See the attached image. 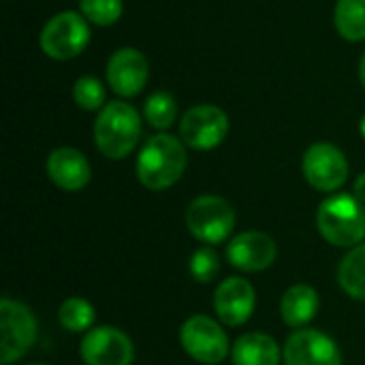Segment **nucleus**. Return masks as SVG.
Segmentation results:
<instances>
[{
  "mask_svg": "<svg viewBox=\"0 0 365 365\" xmlns=\"http://www.w3.org/2000/svg\"><path fill=\"white\" fill-rule=\"evenodd\" d=\"M186 148L173 135L160 133L145 141L137 158V178L150 190L173 186L186 171Z\"/></svg>",
  "mask_w": 365,
  "mask_h": 365,
  "instance_id": "f257e3e1",
  "label": "nucleus"
},
{
  "mask_svg": "<svg viewBox=\"0 0 365 365\" xmlns=\"http://www.w3.org/2000/svg\"><path fill=\"white\" fill-rule=\"evenodd\" d=\"M141 118L137 109L124 101L107 103L94 122V141L103 156L111 160L126 158L139 143Z\"/></svg>",
  "mask_w": 365,
  "mask_h": 365,
  "instance_id": "f03ea898",
  "label": "nucleus"
},
{
  "mask_svg": "<svg viewBox=\"0 0 365 365\" xmlns=\"http://www.w3.org/2000/svg\"><path fill=\"white\" fill-rule=\"evenodd\" d=\"M319 233L338 248H353L365 237V207L355 195L327 197L317 212Z\"/></svg>",
  "mask_w": 365,
  "mask_h": 365,
  "instance_id": "7ed1b4c3",
  "label": "nucleus"
},
{
  "mask_svg": "<svg viewBox=\"0 0 365 365\" xmlns=\"http://www.w3.org/2000/svg\"><path fill=\"white\" fill-rule=\"evenodd\" d=\"M90 43L88 19L75 11L53 15L41 30V49L51 60H71L79 56Z\"/></svg>",
  "mask_w": 365,
  "mask_h": 365,
  "instance_id": "20e7f679",
  "label": "nucleus"
},
{
  "mask_svg": "<svg viewBox=\"0 0 365 365\" xmlns=\"http://www.w3.org/2000/svg\"><path fill=\"white\" fill-rule=\"evenodd\" d=\"M186 227L199 242L220 244L235 229V212L222 197L205 195L188 205Z\"/></svg>",
  "mask_w": 365,
  "mask_h": 365,
  "instance_id": "39448f33",
  "label": "nucleus"
},
{
  "mask_svg": "<svg viewBox=\"0 0 365 365\" xmlns=\"http://www.w3.org/2000/svg\"><path fill=\"white\" fill-rule=\"evenodd\" d=\"M0 329H2L0 331L2 334L0 364L2 365L13 364L19 357H24L36 338V321L30 308L6 297L0 302Z\"/></svg>",
  "mask_w": 365,
  "mask_h": 365,
  "instance_id": "423d86ee",
  "label": "nucleus"
},
{
  "mask_svg": "<svg viewBox=\"0 0 365 365\" xmlns=\"http://www.w3.org/2000/svg\"><path fill=\"white\" fill-rule=\"evenodd\" d=\"M180 340L184 351L199 364L216 365L220 364L229 353V340L222 327L203 314L190 317L180 331Z\"/></svg>",
  "mask_w": 365,
  "mask_h": 365,
  "instance_id": "0eeeda50",
  "label": "nucleus"
},
{
  "mask_svg": "<svg viewBox=\"0 0 365 365\" xmlns=\"http://www.w3.org/2000/svg\"><path fill=\"white\" fill-rule=\"evenodd\" d=\"M304 178L308 184L321 192L338 190L349 178V163L340 148L334 143H314L304 154Z\"/></svg>",
  "mask_w": 365,
  "mask_h": 365,
  "instance_id": "6e6552de",
  "label": "nucleus"
},
{
  "mask_svg": "<svg viewBox=\"0 0 365 365\" xmlns=\"http://www.w3.org/2000/svg\"><path fill=\"white\" fill-rule=\"evenodd\" d=\"M229 133V118L216 105H197L188 109L180 124L184 145L192 150H214Z\"/></svg>",
  "mask_w": 365,
  "mask_h": 365,
  "instance_id": "1a4fd4ad",
  "label": "nucleus"
},
{
  "mask_svg": "<svg viewBox=\"0 0 365 365\" xmlns=\"http://www.w3.org/2000/svg\"><path fill=\"white\" fill-rule=\"evenodd\" d=\"M79 353L86 365H130L135 357L130 338L109 325L90 329L81 340Z\"/></svg>",
  "mask_w": 365,
  "mask_h": 365,
  "instance_id": "9d476101",
  "label": "nucleus"
},
{
  "mask_svg": "<svg viewBox=\"0 0 365 365\" xmlns=\"http://www.w3.org/2000/svg\"><path fill=\"white\" fill-rule=\"evenodd\" d=\"M148 77H150L148 58L135 47L118 49L107 62V83L122 98L137 96L145 88Z\"/></svg>",
  "mask_w": 365,
  "mask_h": 365,
  "instance_id": "9b49d317",
  "label": "nucleus"
},
{
  "mask_svg": "<svg viewBox=\"0 0 365 365\" xmlns=\"http://www.w3.org/2000/svg\"><path fill=\"white\" fill-rule=\"evenodd\" d=\"M284 361L287 365H342V355L329 336L317 329H299L284 344Z\"/></svg>",
  "mask_w": 365,
  "mask_h": 365,
  "instance_id": "f8f14e48",
  "label": "nucleus"
},
{
  "mask_svg": "<svg viewBox=\"0 0 365 365\" xmlns=\"http://www.w3.org/2000/svg\"><path fill=\"white\" fill-rule=\"evenodd\" d=\"M257 295L248 280L227 278L218 284L214 293V308L218 319L229 327L244 325L255 312Z\"/></svg>",
  "mask_w": 365,
  "mask_h": 365,
  "instance_id": "ddd939ff",
  "label": "nucleus"
},
{
  "mask_svg": "<svg viewBox=\"0 0 365 365\" xmlns=\"http://www.w3.org/2000/svg\"><path fill=\"white\" fill-rule=\"evenodd\" d=\"M276 242L261 231L240 233L227 246V259L233 267L242 272H263L276 261Z\"/></svg>",
  "mask_w": 365,
  "mask_h": 365,
  "instance_id": "4468645a",
  "label": "nucleus"
},
{
  "mask_svg": "<svg viewBox=\"0 0 365 365\" xmlns=\"http://www.w3.org/2000/svg\"><path fill=\"white\" fill-rule=\"evenodd\" d=\"M47 175L49 180L68 192L81 190L90 182V163L75 148H58L47 156Z\"/></svg>",
  "mask_w": 365,
  "mask_h": 365,
  "instance_id": "2eb2a0df",
  "label": "nucleus"
},
{
  "mask_svg": "<svg viewBox=\"0 0 365 365\" xmlns=\"http://www.w3.org/2000/svg\"><path fill=\"white\" fill-rule=\"evenodd\" d=\"M280 349L276 340L267 334H244L233 344V364L235 365H278Z\"/></svg>",
  "mask_w": 365,
  "mask_h": 365,
  "instance_id": "dca6fc26",
  "label": "nucleus"
},
{
  "mask_svg": "<svg viewBox=\"0 0 365 365\" xmlns=\"http://www.w3.org/2000/svg\"><path fill=\"white\" fill-rule=\"evenodd\" d=\"M282 321L289 327H304L308 325L317 312H319V295L308 284H295L291 287L280 304Z\"/></svg>",
  "mask_w": 365,
  "mask_h": 365,
  "instance_id": "f3484780",
  "label": "nucleus"
},
{
  "mask_svg": "<svg viewBox=\"0 0 365 365\" xmlns=\"http://www.w3.org/2000/svg\"><path fill=\"white\" fill-rule=\"evenodd\" d=\"M336 30L342 38L359 43L365 38V0H338L334 11Z\"/></svg>",
  "mask_w": 365,
  "mask_h": 365,
  "instance_id": "a211bd4d",
  "label": "nucleus"
},
{
  "mask_svg": "<svg viewBox=\"0 0 365 365\" xmlns=\"http://www.w3.org/2000/svg\"><path fill=\"white\" fill-rule=\"evenodd\" d=\"M340 287L353 297L365 302V244L355 246L340 263L338 269Z\"/></svg>",
  "mask_w": 365,
  "mask_h": 365,
  "instance_id": "6ab92c4d",
  "label": "nucleus"
},
{
  "mask_svg": "<svg viewBox=\"0 0 365 365\" xmlns=\"http://www.w3.org/2000/svg\"><path fill=\"white\" fill-rule=\"evenodd\" d=\"M143 115L150 126H154L158 130H167L178 118V103L167 92H154L148 96V101L143 105Z\"/></svg>",
  "mask_w": 365,
  "mask_h": 365,
  "instance_id": "aec40b11",
  "label": "nucleus"
},
{
  "mask_svg": "<svg viewBox=\"0 0 365 365\" xmlns=\"http://www.w3.org/2000/svg\"><path fill=\"white\" fill-rule=\"evenodd\" d=\"M94 308L81 299V297H71L66 299L62 306H60V312H58V319H60V325L73 334H79V331H88L94 323Z\"/></svg>",
  "mask_w": 365,
  "mask_h": 365,
  "instance_id": "412c9836",
  "label": "nucleus"
},
{
  "mask_svg": "<svg viewBox=\"0 0 365 365\" xmlns=\"http://www.w3.org/2000/svg\"><path fill=\"white\" fill-rule=\"evenodd\" d=\"M73 98H75L77 107H81L83 111H96L107 105L105 103V86L98 77H92V75H83L75 81Z\"/></svg>",
  "mask_w": 365,
  "mask_h": 365,
  "instance_id": "4be33fe9",
  "label": "nucleus"
},
{
  "mask_svg": "<svg viewBox=\"0 0 365 365\" xmlns=\"http://www.w3.org/2000/svg\"><path fill=\"white\" fill-rule=\"evenodd\" d=\"M122 0H81V15L96 26H111L122 17Z\"/></svg>",
  "mask_w": 365,
  "mask_h": 365,
  "instance_id": "5701e85b",
  "label": "nucleus"
},
{
  "mask_svg": "<svg viewBox=\"0 0 365 365\" xmlns=\"http://www.w3.org/2000/svg\"><path fill=\"white\" fill-rule=\"evenodd\" d=\"M220 272V259L214 248L203 246L190 259V274L197 282H212Z\"/></svg>",
  "mask_w": 365,
  "mask_h": 365,
  "instance_id": "b1692460",
  "label": "nucleus"
},
{
  "mask_svg": "<svg viewBox=\"0 0 365 365\" xmlns=\"http://www.w3.org/2000/svg\"><path fill=\"white\" fill-rule=\"evenodd\" d=\"M353 195L355 199H359L361 203H365V173H361L357 180H355V186H353Z\"/></svg>",
  "mask_w": 365,
  "mask_h": 365,
  "instance_id": "393cba45",
  "label": "nucleus"
},
{
  "mask_svg": "<svg viewBox=\"0 0 365 365\" xmlns=\"http://www.w3.org/2000/svg\"><path fill=\"white\" fill-rule=\"evenodd\" d=\"M359 79H361V83H364L365 88V53L361 56V62H359Z\"/></svg>",
  "mask_w": 365,
  "mask_h": 365,
  "instance_id": "a878e982",
  "label": "nucleus"
},
{
  "mask_svg": "<svg viewBox=\"0 0 365 365\" xmlns=\"http://www.w3.org/2000/svg\"><path fill=\"white\" fill-rule=\"evenodd\" d=\"M359 130H361V135H364V139H365V115L361 118V122H359Z\"/></svg>",
  "mask_w": 365,
  "mask_h": 365,
  "instance_id": "bb28decb",
  "label": "nucleus"
},
{
  "mask_svg": "<svg viewBox=\"0 0 365 365\" xmlns=\"http://www.w3.org/2000/svg\"><path fill=\"white\" fill-rule=\"evenodd\" d=\"M38 365H43V364H38Z\"/></svg>",
  "mask_w": 365,
  "mask_h": 365,
  "instance_id": "cd10ccee",
  "label": "nucleus"
}]
</instances>
